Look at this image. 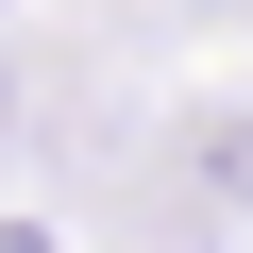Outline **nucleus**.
I'll return each instance as SVG.
<instances>
[{
    "label": "nucleus",
    "mask_w": 253,
    "mask_h": 253,
    "mask_svg": "<svg viewBox=\"0 0 253 253\" xmlns=\"http://www.w3.org/2000/svg\"><path fill=\"white\" fill-rule=\"evenodd\" d=\"M169 186H203L219 219H253V101H219V118H186V135H169Z\"/></svg>",
    "instance_id": "1"
}]
</instances>
